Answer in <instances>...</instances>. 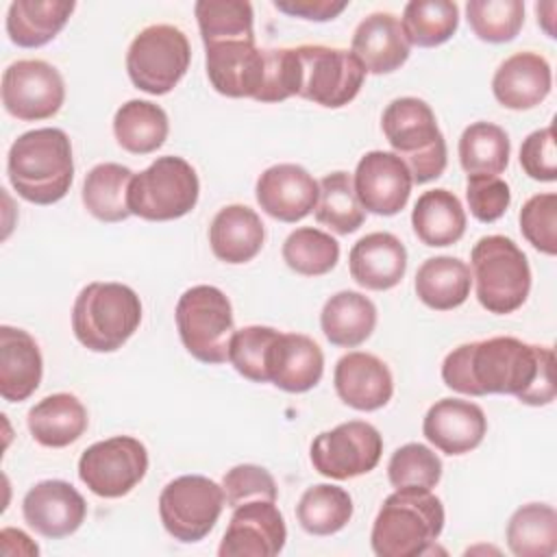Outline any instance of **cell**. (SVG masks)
I'll list each match as a JSON object with an SVG mask.
<instances>
[{
  "instance_id": "cell-1",
  "label": "cell",
  "mask_w": 557,
  "mask_h": 557,
  "mask_svg": "<svg viewBox=\"0 0 557 557\" xmlns=\"http://www.w3.org/2000/svg\"><path fill=\"white\" fill-rule=\"evenodd\" d=\"M442 381L466 396L511 394L542 407L555 400V352L511 335L461 344L442 363Z\"/></svg>"
},
{
  "instance_id": "cell-2",
  "label": "cell",
  "mask_w": 557,
  "mask_h": 557,
  "mask_svg": "<svg viewBox=\"0 0 557 557\" xmlns=\"http://www.w3.org/2000/svg\"><path fill=\"white\" fill-rule=\"evenodd\" d=\"M7 174L20 198L33 205L59 202L74 181L70 137L50 126L22 133L9 148Z\"/></svg>"
},
{
  "instance_id": "cell-3",
  "label": "cell",
  "mask_w": 557,
  "mask_h": 557,
  "mask_svg": "<svg viewBox=\"0 0 557 557\" xmlns=\"http://www.w3.org/2000/svg\"><path fill=\"white\" fill-rule=\"evenodd\" d=\"M444 529V505L422 487H398L372 524L370 544L376 557L429 555Z\"/></svg>"
},
{
  "instance_id": "cell-4",
  "label": "cell",
  "mask_w": 557,
  "mask_h": 557,
  "mask_svg": "<svg viewBox=\"0 0 557 557\" xmlns=\"http://www.w3.org/2000/svg\"><path fill=\"white\" fill-rule=\"evenodd\" d=\"M141 322L139 296L122 283L94 281L85 285L72 307V331L94 352L122 348Z\"/></svg>"
},
{
  "instance_id": "cell-5",
  "label": "cell",
  "mask_w": 557,
  "mask_h": 557,
  "mask_svg": "<svg viewBox=\"0 0 557 557\" xmlns=\"http://www.w3.org/2000/svg\"><path fill=\"white\" fill-rule=\"evenodd\" d=\"M381 128L396 157L409 168L411 181L424 185L446 170V141L433 109L413 96L392 100L381 117Z\"/></svg>"
},
{
  "instance_id": "cell-6",
  "label": "cell",
  "mask_w": 557,
  "mask_h": 557,
  "mask_svg": "<svg viewBox=\"0 0 557 557\" xmlns=\"http://www.w3.org/2000/svg\"><path fill=\"white\" fill-rule=\"evenodd\" d=\"M470 265L483 309L507 315L524 305L531 292V268L527 255L511 237H481L470 252Z\"/></svg>"
},
{
  "instance_id": "cell-7",
  "label": "cell",
  "mask_w": 557,
  "mask_h": 557,
  "mask_svg": "<svg viewBox=\"0 0 557 557\" xmlns=\"http://www.w3.org/2000/svg\"><path fill=\"white\" fill-rule=\"evenodd\" d=\"M200 194L198 174L183 157L165 154L133 176L128 185L131 215L168 222L187 215Z\"/></svg>"
},
{
  "instance_id": "cell-8",
  "label": "cell",
  "mask_w": 557,
  "mask_h": 557,
  "mask_svg": "<svg viewBox=\"0 0 557 557\" xmlns=\"http://www.w3.org/2000/svg\"><path fill=\"white\" fill-rule=\"evenodd\" d=\"M176 329L187 352L202 363L228 361L235 333L233 309L226 294L213 285H194L176 302Z\"/></svg>"
},
{
  "instance_id": "cell-9",
  "label": "cell",
  "mask_w": 557,
  "mask_h": 557,
  "mask_svg": "<svg viewBox=\"0 0 557 557\" xmlns=\"http://www.w3.org/2000/svg\"><path fill=\"white\" fill-rule=\"evenodd\" d=\"M189 61L191 48L181 28L150 24L133 37L126 52V72L137 89L163 96L181 83Z\"/></svg>"
},
{
  "instance_id": "cell-10",
  "label": "cell",
  "mask_w": 557,
  "mask_h": 557,
  "mask_svg": "<svg viewBox=\"0 0 557 557\" xmlns=\"http://www.w3.org/2000/svg\"><path fill=\"white\" fill-rule=\"evenodd\" d=\"M224 490L202 474H183L159 494V516L165 531L185 544L205 540L224 509Z\"/></svg>"
},
{
  "instance_id": "cell-11",
  "label": "cell",
  "mask_w": 557,
  "mask_h": 557,
  "mask_svg": "<svg viewBox=\"0 0 557 557\" xmlns=\"http://www.w3.org/2000/svg\"><path fill=\"white\" fill-rule=\"evenodd\" d=\"M296 54L300 63V98L326 109H339L359 94L366 70L352 52L305 44L296 48Z\"/></svg>"
},
{
  "instance_id": "cell-12",
  "label": "cell",
  "mask_w": 557,
  "mask_h": 557,
  "mask_svg": "<svg viewBox=\"0 0 557 557\" xmlns=\"http://www.w3.org/2000/svg\"><path fill=\"white\" fill-rule=\"evenodd\" d=\"M148 472V450L131 435L91 444L78 459V479L100 498L126 496Z\"/></svg>"
},
{
  "instance_id": "cell-13",
  "label": "cell",
  "mask_w": 557,
  "mask_h": 557,
  "mask_svg": "<svg viewBox=\"0 0 557 557\" xmlns=\"http://www.w3.org/2000/svg\"><path fill=\"white\" fill-rule=\"evenodd\" d=\"M309 455L322 476L346 481L376 468L383 455V437L370 422L348 420L315 435Z\"/></svg>"
},
{
  "instance_id": "cell-14",
  "label": "cell",
  "mask_w": 557,
  "mask_h": 557,
  "mask_svg": "<svg viewBox=\"0 0 557 557\" xmlns=\"http://www.w3.org/2000/svg\"><path fill=\"white\" fill-rule=\"evenodd\" d=\"M65 100V83L54 65L41 59H20L2 74V104L22 122L48 120Z\"/></svg>"
},
{
  "instance_id": "cell-15",
  "label": "cell",
  "mask_w": 557,
  "mask_h": 557,
  "mask_svg": "<svg viewBox=\"0 0 557 557\" xmlns=\"http://www.w3.org/2000/svg\"><path fill=\"white\" fill-rule=\"evenodd\" d=\"M411 174L400 157L385 150L366 152L352 174V189L363 211L396 215L411 194Z\"/></svg>"
},
{
  "instance_id": "cell-16",
  "label": "cell",
  "mask_w": 557,
  "mask_h": 557,
  "mask_svg": "<svg viewBox=\"0 0 557 557\" xmlns=\"http://www.w3.org/2000/svg\"><path fill=\"white\" fill-rule=\"evenodd\" d=\"M287 529L274 500H250L233 509L220 542V557H274L283 550Z\"/></svg>"
},
{
  "instance_id": "cell-17",
  "label": "cell",
  "mask_w": 557,
  "mask_h": 557,
  "mask_svg": "<svg viewBox=\"0 0 557 557\" xmlns=\"http://www.w3.org/2000/svg\"><path fill=\"white\" fill-rule=\"evenodd\" d=\"M22 516L41 537L61 540L76 533L85 522L87 503L72 483L48 479L35 483L24 494Z\"/></svg>"
},
{
  "instance_id": "cell-18",
  "label": "cell",
  "mask_w": 557,
  "mask_h": 557,
  "mask_svg": "<svg viewBox=\"0 0 557 557\" xmlns=\"http://www.w3.org/2000/svg\"><path fill=\"white\" fill-rule=\"evenodd\" d=\"M211 87L226 98H257L265 74V50L255 41H220L205 46Z\"/></svg>"
},
{
  "instance_id": "cell-19",
  "label": "cell",
  "mask_w": 557,
  "mask_h": 557,
  "mask_svg": "<svg viewBox=\"0 0 557 557\" xmlns=\"http://www.w3.org/2000/svg\"><path fill=\"white\" fill-rule=\"evenodd\" d=\"M318 181L296 163H278L261 172L255 185L259 207L274 220L294 224L307 218L318 202Z\"/></svg>"
},
{
  "instance_id": "cell-20",
  "label": "cell",
  "mask_w": 557,
  "mask_h": 557,
  "mask_svg": "<svg viewBox=\"0 0 557 557\" xmlns=\"http://www.w3.org/2000/svg\"><path fill=\"white\" fill-rule=\"evenodd\" d=\"M422 433L437 450L466 455L483 442L487 418L483 409L470 400L442 398L429 407L422 420Z\"/></svg>"
},
{
  "instance_id": "cell-21",
  "label": "cell",
  "mask_w": 557,
  "mask_h": 557,
  "mask_svg": "<svg viewBox=\"0 0 557 557\" xmlns=\"http://www.w3.org/2000/svg\"><path fill=\"white\" fill-rule=\"evenodd\" d=\"M333 385L339 400L357 411H376L394 394V379L383 359L372 352H348L335 363Z\"/></svg>"
},
{
  "instance_id": "cell-22",
  "label": "cell",
  "mask_w": 557,
  "mask_h": 557,
  "mask_svg": "<svg viewBox=\"0 0 557 557\" xmlns=\"http://www.w3.org/2000/svg\"><path fill=\"white\" fill-rule=\"evenodd\" d=\"M350 52L366 74H392L409 59L411 44L394 13L376 11L357 24Z\"/></svg>"
},
{
  "instance_id": "cell-23",
  "label": "cell",
  "mask_w": 557,
  "mask_h": 557,
  "mask_svg": "<svg viewBox=\"0 0 557 557\" xmlns=\"http://www.w3.org/2000/svg\"><path fill=\"white\" fill-rule=\"evenodd\" d=\"M553 74L548 61L537 52H516L507 57L492 78L494 98L513 111L537 107L550 94Z\"/></svg>"
},
{
  "instance_id": "cell-24",
  "label": "cell",
  "mask_w": 557,
  "mask_h": 557,
  "mask_svg": "<svg viewBox=\"0 0 557 557\" xmlns=\"http://www.w3.org/2000/svg\"><path fill=\"white\" fill-rule=\"evenodd\" d=\"M348 270L355 283L366 289H392L403 281L407 272L405 244L387 231L368 233L350 248Z\"/></svg>"
},
{
  "instance_id": "cell-25",
  "label": "cell",
  "mask_w": 557,
  "mask_h": 557,
  "mask_svg": "<svg viewBox=\"0 0 557 557\" xmlns=\"http://www.w3.org/2000/svg\"><path fill=\"white\" fill-rule=\"evenodd\" d=\"M324 372L320 346L302 333H278L268 355V381L289 394L315 387Z\"/></svg>"
},
{
  "instance_id": "cell-26",
  "label": "cell",
  "mask_w": 557,
  "mask_h": 557,
  "mask_svg": "<svg viewBox=\"0 0 557 557\" xmlns=\"http://www.w3.org/2000/svg\"><path fill=\"white\" fill-rule=\"evenodd\" d=\"M44 361L37 342L24 329L0 326V396L7 403L26 400L41 383Z\"/></svg>"
},
{
  "instance_id": "cell-27",
  "label": "cell",
  "mask_w": 557,
  "mask_h": 557,
  "mask_svg": "<svg viewBox=\"0 0 557 557\" xmlns=\"http://www.w3.org/2000/svg\"><path fill=\"white\" fill-rule=\"evenodd\" d=\"M265 239L259 213L246 205L222 207L209 226V244L213 255L231 265L255 259Z\"/></svg>"
},
{
  "instance_id": "cell-28",
  "label": "cell",
  "mask_w": 557,
  "mask_h": 557,
  "mask_svg": "<svg viewBox=\"0 0 557 557\" xmlns=\"http://www.w3.org/2000/svg\"><path fill=\"white\" fill-rule=\"evenodd\" d=\"M33 440L46 448H63L74 444L89 424L85 405L67 392L50 394L28 409L26 416Z\"/></svg>"
},
{
  "instance_id": "cell-29",
  "label": "cell",
  "mask_w": 557,
  "mask_h": 557,
  "mask_svg": "<svg viewBox=\"0 0 557 557\" xmlns=\"http://www.w3.org/2000/svg\"><path fill=\"white\" fill-rule=\"evenodd\" d=\"M72 0H15L7 11V35L20 48H39L52 41L67 24Z\"/></svg>"
},
{
  "instance_id": "cell-30",
  "label": "cell",
  "mask_w": 557,
  "mask_h": 557,
  "mask_svg": "<svg viewBox=\"0 0 557 557\" xmlns=\"http://www.w3.org/2000/svg\"><path fill=\"white\" fill-rule=\"evenodd\" d=\"M320 326L333 346L355 348L372 335L376 326V307L359 292H337L324 302Z\"/></svg>"
},
{
  "instance_id": "cell-31",
  "label": "cell",
  "mask_w": 557,
  "mask_h": 557,
  "mask_svg": "<svg viewBox=\"0 0 557 557\" xmlns=\"http://www.w3.org/2000/svg\"><path fill=\"white\" fill-rule=\"evenodd\" d=\"M411 226L424 246L444 248L463 237L466 211L453 191L429 189L413 205Z\"/></svg>"
},
{
  "instance_id": "cell-32",
  "label": "cell",
  "mask_w": 557,
  "mask_h": 557,
  "mask_svg": "<svg viewBox=\"0 0 557 557\" xmlns=\"http://www.w3.org/2000/svg\"><path fill=\"white\" fill-rule=\"evenodd\" d=\"M470 289V265L457 257H431L416 272V296L435 311H448L463 305Z\"/></svg>"
},
{
  "instance_id": "cell-33",
  "label": "cell",
  "mask_w": 557,
  "mask_h": 557,
  "mask_svg": "<svg viewBox=\"0 0 557 557\" xmlns=\"http://www.w3.org/2000/svg\"><path fill=\"white\" fill-rule=\"evenodd\" d=\"M133 170L122 163L94 165L83 183V205L100 222H122L131 215L128 185Z\"/></svg>"
},
{
  "instance_id": "cell-34",
  "label": "cell",
  "mask_w": 557,
  "mask_h": 557,
  "mask_svg": "<svg viewBox=\"0 0 557 557\" xmlns=\"http://www.w3.org/2000/svg\"><path fill=\"white\" fill-rule=\"evenodd\" d=\"M170 122L165 111L150 100H128L113 117V135L131 154H150L168 139Z\"/></svg>"
},
{
  "instance_id": "cell-35",
  "label": "cell",
  "mask_w": 557,
  "mask_h": 557,
  "mask_svg": "<svg viewBox=\"0 0 557 557\" xmlns=\"http://www.w3.org/2000/svg\"><path fill=\"white\" fill-rule=\"evenodd\" d=\"M507 546L516 557H550L557 553V511L546 503L518 507L507 522Z\"/></svg>"
},
{
  "instance_id": "cell-36",
  "label": "cell",
  "mask_w": 557,
  "mask_h": 557,
  "mask_svg": "<svg viewBox=\"0 0 557 557\" xmlns=\"http://www.w3.org/2000/svg\"><path fill=\"white\" fill-rule=\"evenodd\" d=\"M296 518L309 535H333L352 518V498L339 485H311L296 505Z\"/></svg>"
},
{
  "instance_id": "cell-37",
  "label": "cell",
  "mask_w": 557,
  "mask_h": 557,
  "mask_svg": "<svg viewBox=\"0 0 557 557\" xmlns=\"http://www.w3.org/2000/svg\"><path fill=\"white\" fill-rule=\"evenodd\" d=\"M459 163L466 174L498 176L509 163V135L492 122H474L459 137Z\"/></svg>"
},
{
  "instance_id": "cell-38",
  "label": "cell",
  "mask_w": 557,
  "mask_h": 557,
  "mask_svg": "<svg viewBox=\"0 0 557 557\" xmlns=\"http://www.w3.org/2000/svg\"><path fill=\"white\" fill-rule=\"evenodd\" d=\"M400 26L411 46L435 48L457 33L459 7L450 0H411L403 9Z\"/></svg>"
},
{
  "instance_id": "cell-39",
  "label": "cell",
  "mask_w": 557,
  "mask_h": 557,
  "mask_svg": "<svg viewBox=\"0 0 557 557\" xmlns=\"http://www.w3.org/2000/svg\"><path fill=\"white\" fill-rule=\"evenodd\" d=\"M202 44L255 41L252 4L246 0H198L194 4Z\"/></svg>"
},
{
  "instance_id": "cell-40",
  "label": "cell",
  "mask_w": 557,
  "mask_h": 557,
  "mask_svg": "<svg viewBox=\"0 0 557 557\" xmlns=\"http://www.w3.org/2000/svg\"><path fill=\"white\" fill-rule=\"evenodd\" d=\"M318 202H315V220L337 235H350L355 233L363 220L366 211L359 205L355 189H352V178L348 172H331L318 181Z\"/></svg>"
},
{
  "instance_id": "cell-41",
  "label": "cell",
  "mask_w": 557,
  "mask_h": 557,
  "mask_svg": "<svg viewBox=\"0 0 557 557\" xmlns=\"http://www.w3.org/2000/svg\"><path fill=\"white\" fill-rule=\"evenodd\" d=\"M283 261L289 270L302 276H322L339 261V244L329 233L302 226L287 235L283 242Z\"/></svg>"
},
{
  "instance_id": "cell-42",
  "label": "cell",
  "mask_w": 557,
  "mask_h": 557,
  "mask_svg": "<svg viewBox=\"0 0 557 557\" xmlns=\"http://www.w3.org/2000/svg\"><path fill=\"white\" fill-rule=\"evenodd\" d=\"M466 15L472 33L487 44L511 41L524 24V2L520 0H470Z\"/></svg>"
},
{
  "instance_id": "cell-43",
  "label": "cell",
  "mask_w": 557,
  "mask_h": 557,
  "mask_svg": "<svg viewBox=\"0 0 557 557\" xmlns=\"http://www.w3.org/2000/svg\"><path fill=\"white\" fill-rule=\"evenodd\" d=\"M281 331L272 326L250 324L233 333L228 344V361L231 366L252 383H270L268 381V355Z\"/></svg>"
},
{
  "instance_id": "cell-44",
  "label": "cell",
  "mask_w": 557,
  "mask_h": 557,
  "mask_svg": "<svg viewBox=\"0 0 557 557\" xmlns=\"http://www.w3.org/2000/svg\"><path fill=\"white\" fill-rule=\"evenodd\" d=\"M387 479L398 487L433 490L442 479V459L424 444L409 442L396 448L387 463Z\"/></svg>"
},
{
  "instance_id": "cell-45",
  "label": "cell",
  "mask_w": 557,
  "mask_h": 557,
  "mask_svg": "<svg viewBox=\"0 0 557 557\" xmlns=\"http://www.w3.org/2000/svg\"><path fill=\"white\" fill-rule=\"evenodd\" d=\"M524 239L544 255L557 252V194H535L520 209Z\"/></svg>"
},
{
  "instance_id": "cell-46",
  "label": "cell",
  "mask_w": 557,
  "mask_h": 557,
  "mask_svg": "<svg viewBox=\"0 0 557 557\" xmlns=\"http://www.w3.org/2000/svg\"><path fill=\"white\" fill-rule=\"evenodd\" d=\"M298 89H300V63H298L296 48H268L263 85L255 100L281 102L292 96H298Z\"/></svg>"
},
{
  "instance_id": "cell-47",
  "label": "cell",
  "mask_w": 557,
  "mask_h": 557,
  "mask_svg": "<svg viewBox=\"0 0 557 557\" xmlns=\"http://www.w3.org/2000/svg\"><path fill=\"white\" fill-rule=\"evenodd\" d=\"M224 500L228 507H239L250 500H276V481L274 476L255 463L233 466L222 479Z\"/></svg>"
},
{
  "instance_id": "cell-48",
  "label": "cell",
  "mask_w": 557,
  "mask_h": 557,
  "mask_svg": "<svg viewBox=\"0 0 557 557\" xmlns=\"http://www.w3.org/2000/svg\"><path fill=\"white\" fill-rule=\"evenodd\" d=\"M466 200H468L470 213L479 222L490 224L505 215V211L511 202V191H509V185L500 176L468 174Z\"/></svg>"
},
{
  "instance_id": "cell-49",
  "label": "cell",
  "mask_w": 557,
  "mask_h": 557,
  "mask_svg": "<svg viewBox=\"0 0 557 557\" xmlns=\"http://www.w3.org/2000/svg\"><path fill=\"white\" fill-rule=\"evenodd\" d=\"M520 165L527 176L542 183H553L557 178V157H555V133L553 126H544L527 135L520 146Z\"/></svg>"
},
{
  "instance_id": "cell-50",
  "label": "cell",
  "mask_w": 557,
  "mask_h": 557,
  "mask_svg": "<svg viewBox=\"0 0 557 557\" xmlns=\"http://www.w3.org/2000/svg\"><path fill=\"white\" fill-rule=\"evenodd\" d=\"M272 4L285 15L311 22L335 20L348 7L346 0H274Z\"/></svg>"
},
{
  "instance_id": "cell-51",
  "label": "cell",
  "mask_w": 557,
  "mask_h": 557,
  "mask_svg": "<svg viewBox=\"0 0 557 557\" xmlns=\"http://www.w3.org/2000/svg\"><path fill=\"white\" fill-rule=\"evenodd\" d=\"M555 11H557V4L550 0V2H537L535 4V13H537V24L546 30L548 37H555Z\"/></svg>"
}]
</instances>
